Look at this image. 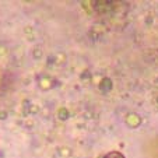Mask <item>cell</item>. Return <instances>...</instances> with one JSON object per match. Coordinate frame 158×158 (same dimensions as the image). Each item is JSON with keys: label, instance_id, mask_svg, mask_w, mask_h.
I'll use <instances>...</instances> for the list:
<instances>
[{"label": "cell", "instance_id": "6da1fadb", "mask_svg": "<svg viewBox=\"0 0 158 158\" xmlns=\"http://www.w3.org/2000/svg\"><path fill=\"white\" fill-rule=\"evenodd\" d=\"M105 158H125V157H123V155H120V154H118V152H112V154L106 155Z\"/></svg>", "mask_w": 158, "mask_h": 158}]
</instances>
